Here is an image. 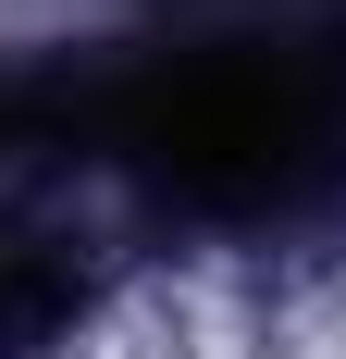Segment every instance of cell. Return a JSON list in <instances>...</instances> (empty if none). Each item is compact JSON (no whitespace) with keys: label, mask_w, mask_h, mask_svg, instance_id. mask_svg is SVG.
I'll return each instance as SVG.
<instances>
[{"label":"cell","mask_w":346,"mask_h":359,"mask_svg":"<svg viewBox=\"0 0 346 359\" xmlns=\"http://www.w3.org/2000/svg\"><path fill=\"white\" fill-rule=\"evenodd\" d=\"M74 260H50V248H13L0 260V359H37V347H62V323H74Z\"/></svg>","instance_id":"7a4b0ae2"},{"label":"cell","mask_w":346,"mask_h":359,"mask_svg":"<svg viewBox=\"0 0 346 359\" xmlns=\"http://www.w3.org/2000/svg\"><path fill=\"white\" fill-rule=\"evenodd\" d=\"M74 124L198 211H284L346 161V62L334 50H272V37L173 50V62L87 87Z\"/></svg>","instance_id":"6da1fadb"}]
</instances>
